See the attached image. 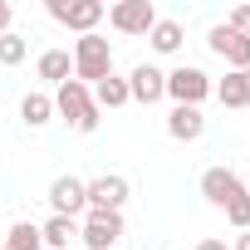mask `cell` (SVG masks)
<instances>
[{"instance_id": "cell-15", "label": "cell", "mask_w": 250, "mask_h": 250, "mask_svg": "<svg viewBox=\"0 0 250 250\" xmlns=\"http://www.w3.org/2000/svg\"><path fill=\"white\" fill-rule=\"evenodd\" d=\"M182 40H187L182 20H162V15H157V25L147 30V44H152L157 54H177V49H182Z\"/></svg>"}, {"instance_id": "cell-5", "label": "cell", "mask_w": 250, "mask_h": 250, "mask_svg": "<svg viewBox=\"0 0 250 250\" xmlns=\"http://www.w3.org/2000/svg\"><path fill=\"white\" fill-rule=\"evenodd\" d=\"M108 25L128 40H147V30L157 25V5L152 0H118V5H108Z\"/></svg>"}, {"instance_id": "cell-7", "label": "cell", "mask_w": 250, "mask_h": 250, "mask_svg": "<svg viewBox=\"0 0 250 250\" xmlns=\"http://www.w3.org/2000/svg\"><path fill=\"white\" fill-rule=\"evenodd\" d=\"M206 44H211L216 59H226L230 74H245V69H250V40L235 35L230 25H211V30H206Z\"/></svg>"}, {"instance_id": "cell-25", "label": "cell", "mask_w": 250, "mask_h": 250, "mask_svg": "<svg viewBox=\"0 0 250 250\" xmlns=\"http://www.w3.org/2000/svg\"><path fill=\"white\" fill-rule=\"evenodd\" d=\"M230 250H250V230H240V235L230 240Z\"/></svg>"}, {"instance_id": "cell-9", "label": "cell", "mask_w": 250, "mask_h": 250, "mask_svg": "<svg viewBox=\"0 0 250 250\" xmlns=\"http://www.w3.org/2000/svg\"><path fill=\"white\" fill-rule=\"evenodd\" d=\"M201 196L226 211L235 196H245V182H240V172H230V167H206V172H201Z\"/></svg>"}, {"instance_id": "cell-8", "label": "cell", "mask_w": 250, "mask_h": 250, "mask_svg": "<svg viewBox=\"0 0 250 250\" xmlns=\"http://www.w3.org/2000/svg\"><path fill=\"white\" fill-rule=\"evenodd\" d=\"M128 177L118 172H103V177H88L83 182V196H88V211H123V201H128Z\"/></svg>"}, {"instance_id": "cell-19", "label": "cell", "mask_w": 250, "mask_h": 250, "mask_svg": "<svg viewBox=\"0 0 250 250\" xmlns=\"http://www.w3.org/2000/svg\"><path fill=\"white\" fill-rule=\"evenodd\" d=\"M211 93L221 98V108H245V74H230V69H226V79H221Z\"/></svg>"}, {"instance_id": "cell-27", "label": "cell", "mask_w": 250, "mask_h": 250, "mask_svg": "<svg viewBox=\"0 0 250 250\" xmlns=\"http://www.w3.org/2000/svg\"><path fill=\"white\" fill-rule=\"evenodd\" d=\"M245 191H250V182H245Z\"/></svg>"}, {"instance_id": "cell-3", "label": "cell", "mask_w": 250, "mask_h": 250, "mask_svg": "<svg viewBox=\"0 0 250 250\" xmlns=\"http://www.w3.org/2000/svg\"><path fill=\"white\" fill-rule=\"evenodd\" d=\"M44 10H49L54 25H64L74 35H98V25L108 20L103 0H44Z\"/></svg>"}, {"instance_id": "cell-17", "label": "cell", "mask_w": 250, "mask_h": 250, "mask_svg": "<svg viewBox=\"0 0 250 250\" xmlns=\"http://www.w3.org/2000/svg\"><path fill=\"white\" fill-rule=\"evenodd\" d=\"M93 103H98V113H103V108H123V103H133L128 79H123V74H108L103 83H93Z\"/></svg>"}, {"instance_id": "cell-26", "label": "cell", "mask_w": 250, "mask_h": 250, "mask_svg": "<svg viewBox=\"0 0 250 250\" xmlns=\"http://www.w3.org/2000/svg\"><path fill=\"white\" fill-rule=\"evenodd\" d=\"M245 108H250V69H245Z\"/></svg>"}, {"instance_id": "cell-10", "label": "cell", "mask_w": 250, "mask_h": 250, "mask_svg": "<svg viewBox=\"0 0 250 250\" xmlns=\"http://www.w3.org/2000/svg\"><path fill=\"white\" fill-rule=\"evenodd\" d=\"M49 206H54V216H69V221H79L83 211H88V196H83V182L79 177H54L49 182Z\"/></svg>"}, {"instance_id": "cell-11", "label": "cell", "mask_w": 250, "mask_h": 250, "mask_svg": "<svg viewBox=\"0 0 250 250\" xmlns=\"http://www.w3.org/2000/svg\"><path fill=\"white\" fill-rule=\"evenodd\" d=\"M128 93H133V103H162L167 98V74L157 69V64H133V74H128Z\"/></svg>"}, {"instance_id": "cell-28", "label": "cell", "mask_w": 250, "mask_h": 250, "mask_svg": "<svg viewBox=\"0 0 250 250\" xmlns=\"http://www.w3.org/2000/svg\"><path fill=\"white\" fill-rule=\"evenodd\" d=\"M0 235H5V230H0Z\"/></svg>"}, {"instance_id": "cell-22", "label": "cell", "mask_w": 250, "mask_h": 250, "mask_svg": "<svg viewBox=\"0 0 250 250\" xmlns=\"http://www.w3.org/2000/svg\"><path fill=\"white\" fill-rule=\"evenodd\" d=\"M226 25H230L235 35H245V40H250V5H235V10L226 15Z\"/></svg>"}, {"instance_id": "cell-14", "label": "cell", "mask_w": 250, "mask_h": 250, "mask_svg": "<svg viewBox=\"0 0 250 250\" xmlns=\"http://www.w3.org/2000/svg\"><path fill=\"white\" fill-rule=\"evenodd\" d=\"M20 123L25 128H44V123H54V93H25L20 98Z\"/></svg>"}, {"instance_id": "cell-24", "label": "cell", "mask_w": 250, "mask_h": 250, "mask_svg": "<svg viewBox=\"0 0 250 250\" xmlns=\"http://www.w3.org/2000/svg\"><path fill=\"white\" fill-rule=\"evenodd\" d=\"M196 250H230V245H226L221 235H201V245H196Z\"/></svg>"}, {"instance_id": "cell-2", "label": "cell", "mask_w": 250, "mask_h": 250, "mask_svg": "<svg viewBox=\"0 0 250 250\" xmlns=\"http://www.w3.org/2000/svg\"><path fill=\"white\" fill-rule=\"evenodd\" d=\"M113 74V44L103 40V35H79L74 40V79L79 83H103Z\"/></svg>"}, {"instance_id": "cell-1", "label": "cell", "mask_w": 250, "mask_h": 250, "mask_svg": "<svg viewBox=\"0 0 250 250\" xmlns=\"http://www.w3.org/2000/svg\"><path fill=\"white\" fill-rule=\"evenodd\" d=\"M54 113L69 123L74 133H98V103H93V88L88 83H79V79H69V83H59L54 88Z\"/></svg>"}, {"instance_id": "cell-13", "label": "cell", "mask_w": 250, "mask_h": 250, "mask_svg": "<svg viewBox=\"0 0 250 250\" xmlns=\"http://www.w3.org/2000/svg\"><path fill=\"white\" fill-rule=\"evenodd\" d=\"M35 74H40L44 83H54V88H59V83H69V79H74V54H69V49H44V54L35 59Z\"/></svg>"}, {"instance_id": "cell-12", "label": "cell", "mask_w": 250, "mask_h": 250, "mask_svg": "<svg viewBox=\"0 0 250 250\" xmlns=\"http://www.w3.org/2000/svg\"><path fill=\"white\" fill-rule=\"evenodd\" d=\"M206 133V113L201 108H172L167 113V138L172 143H196Z\"/></svg>"}, {"instance_id": "cell-20", "label": "cell", "mask_w": 250, "mask_h": 250, "mask_svg": "<svg viewBox=\"0 0 250 250\" xmlns=\"http://www.w3.org/2000/svg\"><path fill=\"white\" fill-rule=\"evenodd\" d=\"M25 54H30V44L10 30V35H0V64L5 69H15V64H25Z\"/></svg>"}, {"instance_id": "cell-4", "label": "cell", "mask_w": 250, "mask_h": 250, "mask_svg": "<svg viewBox=\"0 0 250 250\" xmlns=\"http://www.w3.org/2000/svg\"><path fill=\"white\" fill-rule=\"evenodd\" d=\"M211 74L206 69H196V64H177L172 74H167V98H172V108H201L206 98H211Z\"/></svg>"}, {"instance_id": "cell-23", "label": "cell", "mask_w": 250, "mask_h": 250, "mask_svg": "<svg viewBox=\"0 0 250 250\" xmlns=\"http://www.w3.org/2000/svg\"><path fill=\"white\" fill-rule=\"evenodd\" d=\"M10 25H15V5H10V0H0V35H10Z\"/></svg>"}, {"instance_id": "cell-21", "label": "cell", "mask_w": 250, "mask_h": 250, "mask_svg": "<svg viewBox=\"0 0 250 250\" xmlns=\"http://www.w3.org/2000/svg\"><path fill=\"white\" fill-rule=\"evenodd\" d=\"M226 221L235 226V235H240V230H250V191H245V196H235V201L226 206Z\"/></svg>"}, {"instance_id": "cell-16", "label": "cell", "mask_w": 250, "mask_h": 250, "mask_svg": "<svg viewBox=\"0 0 250 250\" xmlns=\"http://www.w3.org/2000/svg\"><path fill=\"white\" fill-rule=\"evenodd\" d=\"M40 235H44V250H69V245L79 240V221H69V216H49V221L40 226Z\"/></svg>"}, {"instance_id": "cell-18", "label": "cell", "mask_w": 250, "mask_h": 250, "mask_svg": "<svg viewBox=\"0 0 250 250\" xmlns=\"http://www.w3.org/2000/svg\"><path fill=\"white\" fill-rule=\"evenodd\" d=\"M0 250H44V235L35 221H15L5 230V240H0Z\"/></svg>"}, {"instance_id": "cell-6", "label": "cell", "mask_w": 250, "mask_h": 250, "mask_svg": "<svg viewBox=\"0 0 250 250\" xmlns=\"http://www.w3.org/2000/svg\"><path fill=\"white\" fill-rule=\"evenodd\" d=\"M79 240H83L88 250H113V245L123 240V211H83Z\"/></svg>"}]
</instances>
